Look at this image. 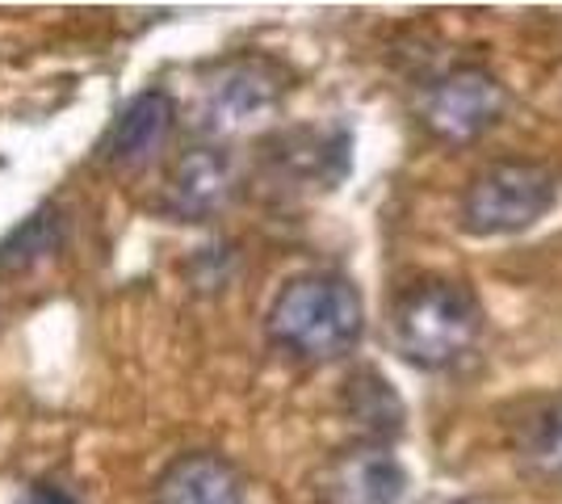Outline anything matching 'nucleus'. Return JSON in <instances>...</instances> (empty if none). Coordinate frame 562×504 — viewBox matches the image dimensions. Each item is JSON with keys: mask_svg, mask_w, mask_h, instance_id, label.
Segmentation results:
<instances>
[{"mask_svg": "<svg viewBox=\"0 0 562 504\" xmlns=\"http://www.w3.org/2000/svg\"><path fill=\"white\" fill-rule=\"evenodd\" d=\"M285 80L269 59H235L218 68L214 80L202 89V131L211 135H239L248 126L265 122L281 105Z\"/></svg>", "mask_w": 562, "mask_h": 504, "instance_id": "20e7f679", "label": "nucleus"}, {"mask_svg": "<svg viewBox=\"0 0 562 504\" xmlns=\"http://www.w3.org/2000/svg\"><path fill=\"white\" fill-rule=\"evenodd\" d=\"M525 462L550 475V480H562V400H550L546 408H538L525 425Z\"/></svg>", "mask_w": 562, "mask_h": 504, "instance_id": "f8f14e48", "label": "nucleus"}, {"mask_svg": "<svg viewBox=\"0 0 562 504\" xmlns=\"http://www.w3.org/2000/svg\"><path fill=\"white\" fill-rule=\"evenodd\" d=\"M559 198L554 177L541 165L499 160L487 165L462 193V227L470 236H516L533 227Z\"/></svg>", "mask_w": 562, "mask_h": 504, "instance_id": "7ed1b4c3", "label": "nucleus"}, {"mask_svg": "<svg viewBox=\"0 0 562 504\" xmlns=\"http://www.w3.org/2000/svg\"><path fill=\"white\" fill-rule=\"evenodd\" d=\"M64 240V219L55 206H43L25 219L22 227H13L0 240V273H25L30 265H38L43 257H50Z\"/></svg>", "mask_w": 562, "mask_h": 504, "instance_id": "9b49d317", "label": "nucleus"}, {"mask_svg": "<svg viewBox=\"0 0 562 504\" xmlns=\"http://www.w3.org/2000/svg\"><path fill=\"white\" fill-rule=\"evenodd\" d=\"M319 504H412V475L382 441H357L319 475Z\"/></svg>", "mask_w": 562, "mask_h": 504, "instance_id": "423d86ee", "label": "nucleus"}, {"mask_svg": "<svg viewBox=\"0 0 562 504\" xmlns=\"http://www.w3.org/2000/svg\"><path fill=\"white\" fill-rule=\"evenodd\" d=\"M172 119H177V105L165 89H147L139 93L122 114L114 119V126L105 131V139L97 147L101 165L114 168H135L143 165L147 156H156L165 147L168 131H172Z\"/></svg>", "mask_w": 562, "mask_h": 504, "instance_id": "0eeeda50", "label": "nucleus"}, {"mask_svg": "<svg viewBox=\"0 0 562 504\" xmlns=\"http://www.w3.org/2000/svg\"><path fill=\"white\" fill-rule=\"evenodd\" d=\"M391 328H395L398 354L412 366L446 370L474 349V340L483 333V312L462 282L428 278L398 294Z\"/></svg>", "mask_w": 562, "mask_h": 504, "instance_id": "f03ea898", "label": "nucleus"}, {"mask_svg": "<svg viewBox=\"0 0 562 504\" xmlns=\"http://www.w3.org/2000/svg\"><path fill=\"white\" fill-rule=\"evenodd\" d=\"M156 504H248L244 480L227 458L186 455L156 483Z\"/></svg>", "mask_w": 562, "mask_h": 504, "instance_id": "6e6552de", "label": "nucleus"}, {"mask_svg": "<svg viewBox=\"0 0 562 504\" xmlns=\"http://www.w3.org/2000/svg\"><path fill=\"white\" fill-rule=\"evenodd\" d=\"M22 504H80V501L71 492H64V488H55V483H34L22 496Z\"/></svg>", "mask_w": 562, "mask_h": 504, "instance_id": "ddd939ff", "label": "nucleus"}, {"mask_svg": "<svg viewBox=\"0 0 562 504\" xmlns=\"http://www.w3.org/2000/svg\"><path fill=\"white\" fill-rule=\"evenodd\" d=\"M227 193H232L227 156L214 147H198L177 165L172 181H168V211L186 219H206L227 202Z\"/></svg>", "mask_w": 562, "mask_h": 504, "instance_id": "1a4fd4ad", "label": "nucleus"}, {"mask_svg": "<svg viewBox=\"0 0 562 504\" xmlns=\"http://www.w3.org/2000/svg\"><path fill=\"white\" fill-rule=\"evenodd\" d=\"M269 340L299 361H336L361 340L366 307L349 278L303 273L285 282L269 307Z\"/></svg>", "mask_w": 562, "mask_h": 504, "instance_id": "f257e3e1", "label": "nucleus"}, {"mask_svg": "<svg viewBox=\"0 0 562 504\" xmlns=\"http://www.w3.org/2000/svg\"><path fill=\"white\" fill-rule=\"evenodd\" d=\"M345 404H349V416L366 429V441H382L395 437L398 425H403V404L391 391V383L374 374V370H361L349 379V391H345Z\"/></svg>", "mask_w": 562, "mask_h": 504, "instance_id": "9d476101", "label": "nucleus"}, {"mask_svg": "<svg viewBox=\"0 0 562 504\" xmlns=\"http://www.w3.org/2000/svg\"><path fill=\"white\" fill-rule=\"evenodd\" d=\"M508 105L504 85L483 68H453L424 93V126L449 144H470L499 122Z\"/></svg>", "mask_w": 562, "mask_h": 504, "instance_id": "39448f33", "label": "nucleus"}]
</instances>
